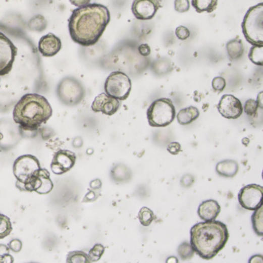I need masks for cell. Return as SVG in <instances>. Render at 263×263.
Segmentation results:
<instances>
[{"mask_svg":"<svg viewBox=\"0 0 263 263\" xmlns=\"http://www.w3.org/2000/svg\"><path fill=\"white\" fill-rule=\"evenodd\" d=\"M111 21L108 7L92 4L78 7L72 12L68 20L70 36L74 42L82 46L96 44Z\"/></svg>","mask_w":263,"mask_h":263,"instance_id":"obj_1","label":"cell"},{"mask_svg":"<svg viewBox=\"0 0 263 263\" xmlns=\"http://www.w3.org/2000/svg\"><path fill=\"white\" fill-rule=\"evenodd\" d=\"M193 250L205 260L213 259L229 240L227 226L219 221H204L195 225L190 231Z\"/></svg>","mask_w":263,"mask_h":263,"instance_id":"obj_2","label":"cell"},{"mask_svg":"<svg viewBox=\"0 0 263 263\" xmlns=\"http://www.w3.org/2000/svg\"><path fill=\"white\" fill-rule=\"evenodd\" d=\"M52 115V109L47 99L38 93H26L14 107L13 121L20 130L36 134L41 125ZM34 135V134H33Z\"/></svg>","mask_w":263,"mask_h":263,"instance_id":"obj_3","label":"cell"},{"mask_svg":"<svg viewBox=\"0 0 263 263\" xmlns=\"http://www.w3.org/2000/svg\"><path fill=\"white\" fill-rule=\"evenodd\" d=\"M242 33L252 46L263 45V4L248 9L242 23Z\"/></svg>","mask_w":263,"mask_h":263,"instance_id":"obj_4","label":"cell"},{"mask_svg":"<svg viewBox=\"0 0 263 263\" xmlns=\"http://www.w3.org/2000/svg\"><path fill=\"white\" fill-rule=\"evenodd\" d=\"M176 116L173 102L169 98H160L152 102L147 111L149 125L164 128L172 124Z\"/></svg>","mask_w":263,"mask_h":263,"instance_id":"obj_5","label":"cell"},{"mask_svg":"<svg viewBox=\"0 0 263 263\" xmlns=\"http://www.w3.org/2000/svg\"><path fill=\"white\" fill-rule=\"evenodd\" d=\"M40 163L36 156L24 154L17 157L13 164V175L17 178V188L23 191L24 185L28 182L36 171L40 169Z\"/></svg>","mask_w":263,"mask_h":263,"instance_id":"obj_6","label":"cell"},{"mask_svg":"<svg viewBox=\"0 0 263 263\" xmlns=\"http://www.w3.org/2000/svg\"><path fill=\"white\" fill-rule=\"evenodd\" d=\"M131 80L126 74L121 71L111 73L104 84V90L107 94L119 100L128 99L131 93Z\"/></svg>","mask_w":263,"mask_h":263,"instance_id":"obj_7","label":"cell"},{"mask_svg":"<svg viewBox=\"0 0 263 263\" xmlns=\"http://www.w3.org/2000/svg\"><path fill=\"white\" fill-rule=\"evenodd\" d=\"M57 93L63 103L67 106H76L84 98L85 90L77 79L66 77L58 85Z\"/></svg>","mask_w":263,"mask_h":263,"instance_id":"obj_8","label":"cell"},{"mask_svg":"<svg viewBox=\"0 0 263 263\" xmlns=\"http://www.w3.org/2000/svg\"><path fill=\"white\" fill-rule=\"evenodd\" d=\"M17 46L4 33L0 32V76L12 71L17 55Z\"/></svg>","mask_w":263,"mask_h":263,"instance_id":"obj_9","label":"cell"},{"mask_svg":"<svg viewBox=\"0 0 263 263\" xmlns=\"http://www.w3.org/2000/svg\"><path fill=\"white\" fill-rule=\"evenodd\" d=\"M263 188L261 185H248L243 187L238 195L239 204L243 208L255 211L262 206Z\"/></svg>","mask_w":263,"mask_h":263,"instance_id":"obj_10","label":"cell"},{"mask_svg":"<svg viewBox=\"0 0 263 263\" xmlns=\"http://www.w3.org/2000/svg\"><path fill=\"white\" fill-rule=\"evenodd\" d=\"M54 186L49 171L40 168L25 184L23 191H35L39 195H47L52 191Z\"/></svg>","mask_w":263,"mask_h":263,"instance_id":"obj_11","label":"cell"},{"mask_svg":"<svg viewBox=\"0 0 263 263\" xmlns=\"http://www.w3.org/2000/svg\"><path fill=\"white\" fill-rule=\"evenodd\" d=\"M217 108L221 115L226 119H237L243 113L240 100L232 94L223 95Z\"/></svg>","mask_w":263,"mask_h":263,"instance_id":"obj_12","label":"cell"},{"mask_svg":"<svg viewBox=\"0 0 263 263\" xmlns=\"http://www.w3.org/2000/svg\"><path fill=\"white\" fill-rule=\"evenodd\" d=\"M77 157L74 152L69 150H60L54 154L50 168L52 173L61 175L74 168Z\"/></svg>","mask_w":263,"mask_h":263,"instance_id":"obj_13","label":"cell"},{"mask_svg":"<svg viewBox=\"0 0 263 263\" xmlns=\"http://www.w3.org/2000/svg\"><path fill=\"white\" fill-rule=\"evenodd\" d=\"M161 7V0H134L131 10L137 20H150L154 18Z\"/></svg>","mask_w":263,"mask_h":263,"instance_id":"obj_14","label":"cell"},{"mask_svg":"<svg viewBox=\"0 0 263 263\" xmlns=\"http://www.w3.org/2000/svg\"><path fill=\"white\" fill-rule=\"evenodd\" d=\"M121 103L118 99L114 98L105 93H100L95 97L91 109L95 113L101 112L103 115L112 116L118 112Z\"/></svg>","mask_w":263,"mask_h":263,"instance_id":"obj_15","label":"cell"},{"mask_svg":"<svg viewBox=\"0 0 263 263\" xmlns=\"http://www.w3.org/2000/svg\"><path fill=\"white\" fill-rule=\"evenodd\" d=\"M62 48L61 39L54 33H49L42 36L38 43V49L45 58H52L55 56Z\"/></svg>","mask_w":263,"mask_h":263,"instance_id":"obj_16","label":"cell"},{"mask_svg":"<svg viewBox=\"0 0 263 263\" xmlns=\"http://www.w3.org/2000/svg\"><path fill=\"white\" fill-rule=\"evenodd\" d=\"M221 212V206L215 200L203 201L198 207V214L200 219L204 221L216 220Z\"/></svg>","mask_w":263,"mask_h":263,"instance_id":"obj_17","label":"cell"},{"mask_svg":"<svg viewBox=\"0 0 263 263\" xmlns=\"http://www.w3.org/2000/svg\"><path fill=\"white\" fill-rule=\"evenodd\" d=\"M239 164L234 160H225L216 165V172L226 178H233L239 172Z\"/></svg>","mask_w":263,"mask_h":263,"instance_id":"obj_18","label":"cell"},{"mask_svg":"<svg viewBox=\"0 0 263 263\" xmlns=\"http://www.w3.org/2000/svg\"><path fill=\"white\" fill-rule=\"evenodd\" d=\"M200 112L195 107L190 106L181 110L177 115L178 124L181 125H188L193 121L198 119Z\"/></svg>","mask_w":263,"mask_h":263,"instance_id":"obj_19","label":"cell"},{"mask_svg":"<svg viewBox=\"0 0 263 263\" xmlns=\"http://www.w3.org/2000/svg\"><path fill=\"white\" fill-rule=\"evenodd\" d=\"M226 50L231 61L239 59L242 58L245 51L242 41L239 39H234L229 41L226 44Z\"/></svg>","mask_w":263,"mask_h":263,"instance_id":"obj_20","label":"cell"},{"mask_svg":"<svg viewBox=\"0 0 263 263\" xmlns=\"http://www.w3.org/2000/svg\"><path fill=\"white\" fill-rule=\"evenodd\" d=\"M191 5L197 13H211L217 8L218 0H191Z\"/></svg>","mask_w":263,"mask_h":263,"instance_id":"obj_21","label":"cell"},{"mask_svg":"<svg viewBox=\"0 0 263 263\" xmlns=\"http://www.w3.org/2000/svg\"><path fill=\"white\" fill-rule=\"evenodd\" d=\"M112 177L116 182H125L131 178V172L125 165L118 164L112 169Z\"/></svg>","mask_w":263,"mask_h":263,"instance_id":"obj_22","label":"cell"},{"mask_svg":"<svg viewBox=\"0 0 263 263\" xmlns=\"http://www.w3.org/2000/svg\"><path fill=\"white\" fill-rule=\"evenodd\" d=\"M252 226L254 231L259 236L263 235L262 206L255 210L252 216Z\"/></svg>","mask_w":263,"mask_h":263,"instance_id":"obj_23","label":"cell"},{"mask_svg":"<svg viewBox=\"0 0 263 263\" xmlns=\"http://www.w3.org/2000/svg\"><path fill=\"white\" fill-rule=\"evenodd\" d=\"M248 59L254 64L263 65V45H257L251 48L248 52Z\"/></svg>","mask_w":263,"mask_h":263,"instance_id":"obj_24","label":"cell"},{"mask_svg":"<svg viewBox=\"0 0 263 263\" xmlns=\"http://www.w3.org/2000/svg\"><path fill=\"white\" fill-rule=\"evenodd\" d=\"M152 68L157 74H166L172 71V63L166 58H162L154 62Z\"/></svg>","mask_w":263,"mask_h":263,"instance_id":"obj_25","label":"cell"},{"mask_svg":"<svg viewBox=\"0 0 263 263\" xmlns=\"http://www.w3.org/2000/svg\"><path fill=\"white\" fill-rule=\"evenodd\" d=\"M13 231L11 221L10 218L0 213V239L7 237Z\"/></svg>","mask_w":263,"mask_h":263,"instance_id":"obj_26","label":"cell"},{"mask_svg":"<svg viewBox=\"0 0 263 263\" xmlns=\"http://www.w3.org/2000/svg\"><path fill=\"white\" fill-rule=\"evenodd\" d=\"M67 263H90L88 255L82 251L69 252L67 256Z\"/></svg>","mask_w":263,"mask_h":263,"instance_id":"obj_27","label":"cell"},{"mask_svg":"<svg viewBox=\"0 0 263 263\" xmlns=\"http://www.w3.org/2000/svg\"><path fill=\"white\" fill-rule=\"evenodd\" d=\"M155 219L154 213L147 207H143L138 213V219L142 226H149Z\"/></svg>","mask_w":263,"mask_h":263,"instance_id":"obj_28","label":"cell"},{"mask_svg":"<svg viewBox=\"0 0 263 263\" xmlns=\"http://www.w3.org/2000/svg\"><path fill=\"white\" fill-rule=\"evenodd\" d=\"M105 247L101 244H96L89 251L88 255L90 262H95L99 261L101 258L102 255L104 253Z\"/></svg>","mask_w":263,"mask_h":263,"instance_id":"obj_29","label":"cell"},{"mask_svg":"<svg viewBox=\"0 0 263 263\" xmlns=\"http://www.w3.org/2000/svg\"><path fill=\"white\" fill-rule=\"evenodd\" d=\"M178 255L183 260L190 259L192 258L195 252L193 250L191 244L185 242L181 244L178 248Z\"/></svg>","mask_w":263,"mask_h":263,"instance_id":"obj_30","label":"cell"},{"mask_svg":"<svg viewBox=\"0 0 263 263\" xmlns=\"http://www.w3.org/2000/svg\"><path fill=\"white\" fill-rule=\"evenodd\" d=\"M46 26V20L43 16L41 15L36 16L34 18L30 20V23H29L30 29L36 30V31H42V30H45Z\"/></svg>","mask_w":263,"mask_h":263,"instance_id":"obj_31","label":"cell"},{"mask_svg":"<svg viewBox=\"0 0 263 263\" xmlns=\"http://www.w3.org/2000/svg\"><path fill=\"white\" fill-rule=\"evenodd\" d=\"M258 107H259V104H258V100L249 99L245 101L243 110L245 111V113L248 116L255 117L258 112Z\"/></svg>","mask_w":263,"mask_h":263,"instance_id":"obj_32","label":"cell"},{"mask_svg":"<svg viewBox=\"0 0 263 263\" xmlns=\"http://www.w3.org/2000/svg\"><path fill=\"white\" fill-rule=\"evenodd\" d=\"M213 90L216 92H223L226 87V81L223 77H216L213 80Z\"/></svg>","mask_w":263,"mask_h":263,"instance_id":"obj_33","label":"cell"},{"mask_svg":"<svg viewBox=\"0 0 263 263\" xmlns=\"http://www.w3.org/2000/svg\"><path fill=\"white\" fill-rule=\"evenodd\" d=\"M189 9V0H175V10L178 13H186Z\"/></svg>","mask_w":263,"mask_h":263,"instance_id":"obj_34","label":"cell"},{"mask_svg":"<svg viewBox=\"0 0 263 263\" xmlns=\"http://www.w3.org/2000/svg\"><path fill=\"white\" fill-rule=\"evenodd\" d=\"M175 35L180 40H185L190 36V31L187 27L180 26L175 30Z\"/></svg>","mask_w":263,"mask_h":263,"instance_id":"obj_35","label":"cell"},{"mask_svg":"<svg viewBox=\"0 0 263 263\" xmlns=\"http://www.w3.org/2000/svg\"><path fill=\"white\" fill-rule=\"evenodd\" d=\"M167 150L170 154L177 155V154H179V152L182 151V146L179 143L174 141V142L170 143L169 144Z\"/></svg>","mask_w":263,"mask_h":263,"instance_id":"obj_36","label":"cell"},{"mask_svg":"<svg viewBox=\"0 0 263 263\" xmlns=\"http://www.w3.org/2000/svg\"><path fill=\"white\" fill-rule=\"evenodd\" d=\"M8 246L10 250L13 251V252H16V253H18L21 251L23 243L19 239H13L9 243Z\"/></svg>","mask_w":263,"mask_h":263,"instance_id":"obj_37","label":"cell"},{"mask_svg":"<svg viewBox=\"0 0 263 263\" xmlns=\"http://www.w3.org/2000/svg\"><path fill=\"white\" fill-rule=\"evenodd\" d=\"M150 47L147 43H143L138 47V52L142 57H148L150 54Z\"/></svg>","mask_w":263,"mask_h":263,"instance_id":"obj_38","label":"cell"},{"mask_svg":"<svg viewBox=\"0 0 263 263\" xmlns=\"http://www.w3.org/2000/svg\"><path fill=\"white\" fill-rule=\"evenodd\" d=\"M72 5L77 7H84V6L90 4L91 0H69Z\"/></svg>","mask_w":263,"mask_h":263,"instance_id":"obj_39","label":"cell"},{"mask_svg":"<svg viewBox=\"0 0 263 263\" xmlns=\"http://www.w3.org/2000/svg\"><path fill=\"white\" fill-rule=\"evenodd\" d=\"M97 198V195H96V193L93 191H90L87 193V195L84 197V200L82 201V202H89V201H94L96 198Z\"/></svg>","mask_w":263,"mask_h":263,"instance_id":"obj_40","label":"cell"},{"mask_svg":"<svg viewBox=\"0 0 263 263\" xmlns=\"http://www.w3.org/2000/svg\"><path fill=\"white\" fill-rule=\"evenodd\" d=\"M14 261V258L10 255V253L4 254V255H0V262L2 263H13Z\"/></svg>","mask_w":263,"mask_h":263,"instance_id":"obj_41","label":"cell"},{"mask_svg":"<svg viewBox=\"0 0 263 263\" xmlns=\"http://www.w3.org/2000/svg\"><path fill=\"white\" fill-rule=\"evenodd\" d=\"M90 185L93 189H99L101 187V182L99 179L93 180L90 182Z\"/></svg>","mask_w":263,"mask_h":263,"instance_id":"obj_42","label":"cell"},{"mask_svg":"<svg viewBox=\"0 0 263 263\" xmlns=\"http://www.w3.org/2000/svg\"><path fill=\"white\" fill-rule=\"evenodd\" d=\"M10 248L4 244H0V255L10 253Z\"/></svg>","mask_w":263,"mask_h":263,"instance_id":"obj_43","label":"cell"},{"mask_svg":"<svg viewBox=\"0 0 263 263\" xmlns=\"http://www.w3.org/2000/svg\"><path fill=\"white\" fill-rule=\"evenodd\" d=\"M3 138H4V135H3V134H1V133H0V141H1V140L3 139Z\"/></svg>","mask_w":263,"mask_h":263,"instance_id":"obj_44","label":"cell"}]
</instances>
